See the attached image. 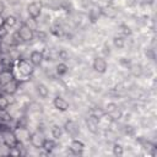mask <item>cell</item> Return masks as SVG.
I'll list each match as a JSON object with an SVG mask.
<instances>
[{
    "instance_id": "12",
    "label": "cell",
    "mask_w": 157,
    "mask_h": 157,
    "mask_svg": "<svg viewBox=\"0 0 157 157\" xmlns=\"http://www.w3.org/2000/svg\"><path fill=\"white\" fill-rule=\"evenodd\" d=\"M11 80H13V75H12V72H11L10 70H5V69H2V71L0 72V82H1L2 85H5L6 82H9V81H11Z\"/></svg>"
},
{
    "instance_id": "15",
    "label": "cell",
    "mask_w": 157,
    "mask_h": 157,
    "mask_svg": "<svg viewBox=\"0 0 157 157\" xmlns=\"http://www.w3.org/2000/svg\"><path fill=\"white\" fill-rule=\"evenodd\" d=\"M56 145H55V142H54V140H49V139H44V141H43V145H42V147L47 151V152H50L54 147H55Z\"/></svg>"
},
{
    "instance_id": "3",
    "label": "cell",
    "mask_w": 157,
    "mask_h": 157,
    "mask_svg": "<svg viewBox=\"0 0 157 157\" xmlns=\"http://www.w3.org/2000/svg\"><path fill=\"white\" fill-rule=\"evenodd\" d=\"M18 36H20L21 40H23V42H29V40L33 39L34 33H33V31H32V28H31L29 26L22 25V26L20 27V29H18Z\"/></svg>"
},
{
    "instance_id": "10",
    "label": "cell",
    "mask_w": 157,
    "mask_h": 157,
    "mask_svg": "<svg viewBox=\"0 0 157 157\" xmlns=\"http://www.w3.org/2000/svg\"><path fill=\"white\" fill-rule=\"evenodd\" d=\"M83 147H85V145L78 140H72L71 144H70V150L75 155H80L83 151Z\"/></svg>"
},
{
    "instance_id": "21",
    "label": "cell",
    "mask_w": 157,
    "mask_h": 157,
    "mask_svg": "<svg viewBox=\"0 0 157 157\" xmlns=\"http://www.w3.org/2000/svg\"><path fill=\"white\" fill-rule=\"evenodd\" d=\"M113 153H114L115 156H121V155L124 153V148H123V146L119 145V144H115L114 147H113Z\"/></svg>"
},
{
    "instance_id": "19",
    "label": "cell",
    "mask_w": 157,
    "mask_h": 157,
    "mask_svg": "<svg viewBox=\"0 0 157 157\" xmlns=\"http://www.w3.org/2000/svg\"><path fill=\"white\" fill-rule=\"evenodd\" d=\"M67 71H69V66H67L65 63H60V64L56 66V72H58L59 75H65Z\"/></svg>"
},
{
    "instance_id": "5",
    "label": "cell",
    "mask_w": 157,
    "mask_h": 157,
    "mask_svg": "<svg viewBox=\"0 0 157 157\" xmlns=\"http://www.w3.org/2000/svg\"><path fill=\"white\" fill-rule=\"evenodd\" d=\"M65 131H66L70 136L75 137V136H77V135H78L80 129H78V125H77L75 121L69 120V121H66V123H65Z\"/></svg>"
},
{
    "instance_id": "11",
    "label": "cell",
    "mask_w": 157,
    "mask_h": 157,
    "mask_svg": "<svg viewBox=\"0 0 157 157\" xmlns=\"http://www.w3.org/2000/svg\"><path fill=\"white\" fill-rule=\"evenodd\" d=\"M101 11H102V15H104V16H107L109 18H114L117 16V13H118V10L112 5H108V6L103 7Z\"/></svg>"
},
{
    "instance_id": "31",
    "label": "cell",
    "mask_w": 157,
    "mask_h": 157,
    "mask_svg": "<svg viewBox=\"0 0 157 157\" xmlns=\"http://www.w3.org/2000/svg\"><path fill=\"white\" fill-rule=\"evenodd\" d=\"M4 21H5V18L1 16V13H0V26H4Z\"/></svg>"
},
{
    "instance_id": "13",
    "label": "cell",
    "mask_w": 157,
    "mask_h": 157,
    "mask_svg": "<svg viewBox=\"0 0 157 157\" xmlns=\"http://www.w3.org/2000/svg\"><path fill=\"white\" fill-rule=\"evenodd\" d=\"M90 20L92 21V22H96L97 20H98V17L102 15V11H101V9H97V7H93V9H91L90 10Z\"/></svg>"
},
{
    "instance_id": "6",
    "label": "cell",
    "mask_w": 157,
    "mask_h": 157,
    "mask_svg": "<svg viewBox=\"0 0 157 157\" xmlns=\"http://www.w3.org/2000/svg\"><path fill=\"white\" fill-rule=\"evenodd\" d=\"M28 140L31 141V144H32L34 147H42L43 141H44V137H43V135H42L39 131H36V132H32V134L29 135Z\"/></svg>"
},
{
    "instance_id": "8",
    "label": "cell",
    "mask_w": 157,
    "mask_h": 157,
    "mask_svg": "<svg viewBox=\"0 0 157 157\" xmlns=\"http://www.w3.org/2000/svg\"><path fill=\"white\" fill-rule=\"evenodd\" d=\"M29 60L34 66H39L42 64V61L44 60L43 59V53L39 52V50H33L29 55Z\"/></svg>"
},
{
    "instance_id": "16",
    "label": "cell",
    "mask_w": 157,
    "mask_h": 157,
    "mask_svg": "<svg viewBox=\"0 0 157 157\" xmlns=\"http://www.w3.org/2000/svg\"><path fill=\"white\" fill-rule=\"evenodd\" d=\"M52 135L54 139H60L63 135V129L59 125H53L52 126Z\"/></svg>"
},
{
    "instance_id": "29",
    "label": "cell",
    "mask_w": 157,
    "mask_h": 157,
    "mask_svg": "<svg viewBox=\"0 0 157 157\" xmlns=\"http://www.w3.org/2000/svg\"><path fill=\"white\" fill-rule=\"evenodd\" d=\"M6 33H7V29H6V27H5V26H0V37H4V36H6Z\"/></svg>"
},
{
    "instance_id": "20",
    "label": "cell",
    "mask_w": 157,
    "mask_h": 157,
    "mask_svg": "<svg viewBox=\"0 0 157 157\" xmlns=\"http://www.w3.org/2000/svg\"><path fill=\"white\" fill-rule=\"evenodd\" d=\"M114 45H115L118 49L124 48V45H125V39H124V37H115V38H114Z\"/></svg>"
},
{
    "instance_id": "14",
    "label": "cell",
    "mask_w": 157,
    "mask_h": 157,
    "mask_svg": "<svg viewBox=\"0 0 157 157\" xmlns=\"http://www.w3.org/2000/svg\"><path fill=\"white\" fill-rule=\"evenodd\" d=\"M37 93H38L42 98H45V97H48V94H49V90L47 88L45 85L39 83V85L37 86Z\"/></svg>"
},
{
    "instance_id": "7",
    "label": "cell",
    "mask_w": 157,
    "mask_h": 157,
    "mask_svg": "<svg viewBox=\"0 0 157 157\" xmlns=\"http://www.w3.org/2000/svg\"><path fill=\"white\" fill-rule=\"evenodd\" d=\"M53 104H54V107H55L58 110H60V112H65V110L69 109V103H67V101L64 99L63 97H55L54 101H53Z\"/></svg>"
},
{
    "instance_id": "1",
    "label": "cell",
    "mask_w": 157,
    "mask_h": 157,
    "mask_svg": "<svg viewBox=\"0 0 157 157\" xmlns=\"http://www.w3.org/2000/svg\"><path fill=\"white\" fill-rule=\"evenodd\" d=\"M2 141L9 148H16V146L18 144L17 136L11 131H6V132L2 134Z\"/></svg>"
},
{
    "instance_id": "30",
    "label": "cell",
    "mask_w": 157,
    "mask_h": 157,
    "mask_svg": "<svg viewBox=\"0 0 157 157\" xmlns=\"http://www.w3.org/2000/svg\"><path fill=\"white\" fill-rule=\"evenodd\" d=\"M4 10H5V4L2 1H0V13H2Z\"/></svg>"
},
{
    "instance_id": "18",
    "label": "cell",
    "mask_w": 157,
    "mask_h": 157,
    "mask_svg": "<svg viewBox=\"0 0 157 157\" xmlns=\"http://www.w3.org/2000/svg\"><path fill=\"white\" fill-rule=\"evenodd\" d=\"M16 22H17V20L15 16H7L4 21V26L5 27H13L16 25Z\"/></svg>"
},
{
    "instance_id": "26",
    "label": "cell",
    "mask_w": 157,
    "mask_h": 157,
    "mask_svg": "<svg viewBox=\"0 0 157 157\" xmlns=\"http://www.w3.org/2000/svg\"><path fill=\"white\" fill-rule=\"evenodd\" d=\"M117 108H118V105H117L115 103H109V104H107V107H105V109H104V113H105V114H109L110 112L115 110Z\"/></svg>"
},
{
    "instance_id": "22",
    "label": "cell",
    "mask_w": 157,
    "mask_h": 157,
    "mask_svg": "<svg viewBox=\"0 0 157 157\" xmlns=\"http://www.w3.org/2000/svg\"><path fill=\"white\" fill-rule=\"evenodd\" d=\"M58 56H59V59H61L63 61L69 60V53H67L65 49H60L59 53H58Z\"/></svg>"
},
{
    "instance_id": "27",
    "label": "cell",
    "mask_w": 157,
    "mask_h": 157,
    "mask_svg": "<svg viewBox=\"0 0 157 157\" xmlns=\"http://www.w3.org/2000/svg\"><path fill=\"white\" fill-rule=\"evenodd\" d=\"M52 32H53V34H55L56 37H59V36H61L63 34V28L60 27V26H54L53 27V29H52Z\"/></svg>"
},
{
    "instance_id": "4",
    "label": "cell",
    "mask_w": 157,
    "mask_h": 157,
    "mask_svg": "<svg viewBox=\"0 0 157 157\" xmlns=\"http://www.w3.org/2000/svg\"><path fill=\"white\" fill-rule=\"evenodd\" d=\"M107 67H108V64H107V60L104 58H96L94 59V61H93V69L98 74H104L107 71Z\"/></svg>"
},
{
    "instance_id": "25",
    "label": "cell",
    "mask_w": 157,
    "mask_h": 157,
    "mask_svg": "<svg viewBox=\"0 0 157 157\" xmlns=\"http://www.w3.org/2000/svg\"><path fill=\"white\" fill-rule=\"evenodd\" d=\"M1 66H2V69H5V70H10L11 60H10L9 58H4V59H1Z\"/></svg>"
},
{
    "instance_id": "24",
    "label": "cell",
    "mask_w": 157,
    "mask_h": 157,
    "mask_svg": "<svg viewBox=\"0 0 157 157\" xmlns=\"http://www.w3.org/2000/svg\"><path fill=\"white\" fill-rule=\"evenodd\" d=\"M113 120H117V119H119L120 117H121V112L119 110V108H117L115 110H113V112H110L109 114H108Z\"/></svg>"
},
{
    "instance_id": "2",
    "label": "cell",
    "mask_w": 157,
    "mask_h": 157,
    "mask_svg": "<svg viewBox=\"0 0 157 157\" xmlns=\"http://www.w3.org/2000/svg\"><path fill=\"white\" fill-rule=\"evenodd\" d=\"M27 12H28V16L31 18H33V20L38 18L40 16V12H42V5H40V2H38V1L31 2L27 6Z\"/></svg>"
},
{
    "instance_id": "17",
    "label": "cell",
    "mask_w": 157,
    "mask_h": 157,
    "mask_svg": "<svg viewBox=\"0 0 157 157\" xmlns=\"http://www.w3.org/2000/svg\"><path fill=\"white\" fill-rule=\"evenodd\" d=\"M10 104V99L9 97H6L5 94H0V109L5 110Z\"/></svg>"
},
{
    "instance_id": "28",
    "label": "cell",
    "mask_w": 157,
    "mask_h": 157,
    "mask_svg": "<svg viewBox=\"0 0 157 157\" xmlns=\"http://www.w3.org/2000/svg\"><path fill=\"white\" fill-rule=\"evenodd\" d=\"M119 63H120V65H123V66H129V65H130V61H129L126 58H121Z\"/></svg>"
},
{
    "instance_id": "23",
    "label": "cell",
    "mask_w": 157,
    "mask_h": 157,
    "mask_svg": "<svg viewBox=\"0 0 157 157\" xmlns=\"http://www.w3.org/2000/svg\"><path fill=\"white\" fill-rule=\"evenodd\" d=\"M104 114H105V113H104V109H101V108H98V109H97V108H94V109L92 110V115H93V117H96L97 119L102 118Z\"/></svg>"
},
{
    "instance_id": "9",
    "label": "cell",
    "mask_w": 157,
    "mask_h": 157,
    "mask_svg": "<svg viewBox=\"0 0 157 157\" xmlns=\"http://www.w3.org/2000/svg\"><path fill=\"white\" fill-rule=\"evenodd\" d=\"M2 88H4V92L6 94H10L12 96L16 91H17V82L15 80H11L9 82H6L5 85H2Z\"/></svg>"
}]
</instances>
